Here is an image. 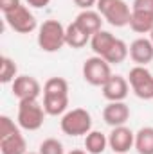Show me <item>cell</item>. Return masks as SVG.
Masks as SVG:
<instances>
[{
  "label": "cell",
  "mask_w": 153,
  "mask_h": 154,
  "mask_svg": "<svg viewBox=\"0 0 153 154\" xmlns=\"http://www.w3.org/2000/svg\"><path fill=\"white\" fill-rule=\"evenodd\" d=\"M96 7L101 13V16L112 27H126V25H130L132 9L124 0H97Z\"/></svg>",
  "instance_id": "2"
},
{
  "label": "cell",
  "mask_w": 153,
  "mask_h": 154,
  "mask_svg": "<svg viewBox=\"0 0 153 154\" xmlns=\"http://www.w3.org/2000/svg\"><path fill=\"white\" fill-rule=\"evenodd\" d=\"M115 36L112 32H108V31H99V32H96L92 38H90V47H92V50H94V54L96 56H101V57H105L106 56V52L112 48V45H114L115 41Z\"/></svg>",
  "instance_id": "16"
},
{
  "label": "cell",
  "mask_w": 153,
  "mask_h": 154,
  "mask_svg": "<svg viewBox=\"0 0 153 154\" xmlns=\"http://www.w3.org/2000/svg\"><path fill=\"white\" fill-rule=\"evenodd\" d=\"M65 29L58 20H47L40 25L38 29V45L43 52H58L63 48V45H67L65 39Z\"/></svg>",
  "instance_id": "1"
},
{
  "label": "cell",
  "mask_w": 153,
  "mask_h": 154,
  "mask_svg": "<svg viewBox=\"0 0 153 154\" xmlns=\"http://www.w3.org/2000/svg\"><path fill=\"white\" fill-rule=\"evenodd\" d=\"M69 154H88L86 151H81V149H74V151H70Z\"/></svg>",
  "instance_id": "30"
},
{
  "label": "cell",
  "mask_w": 153,
  "mask_h": 154,
  "mask_svg": "<svg viewBox=\"0 0 153 154\" xmlns=\"http://www.w3.org/2000/svg\"><path fill=\"white\" fill-rule=\"evenodd\" d=\"M4 18H5V23L15 32H20V34H29V32H33L38 27V22H36L34 14L25 5H18L16 9L5 13Z\"/></svg>",
  "instance_id": "7"
},
{
  "label": "cell",
  "mask_w": 153,
  "mask_h": 154,
  "mask_svg": "<svg viewBox=\"0 0 153 154\" xmlns=\"http://www.w3.org/2000/svg\"><path fill=\"white\" fill-rule=\"evenodd\" d=\"M16 131H20V129H18V125H16L9 116L7 115L0 116V138H5V136L13 134V133H16Z\"/></svg>",
  "instance_id": "25"
},
{
  "label": "cell",
  "mask_w": 153,
  "mask_h": 154,
  "mask_svg": "<svg viewBox=\"0 0 153 154\" xmlns=\"http://www.w3.org/2000/svg\"><path fill=\"white\" fill-rule=\"evenodd\" d=\"M74 4L85 11V9H92V7L97 4V0H74Z\"/></svg>",
  "instance_id": "28"
},
{
  "label": "cell",
  "mask_w": 153,
  "mask_h": 154,
  "mask_svg": "<svg viewBox=\"0 0 153 154\" xmlns=\"http://www.w3.org/2000/svg\"><path fill=\"white\" fill-rule=\"evenodd\" d=\"M41 93L38 79L33 75H18L13 81V95L18 100H27V99H38Z\"/></svg>",
  "instance_id": "10"
},
{
  "label": "cell",
  "mask_w": 153,
  "mask_h": 154,
  "mask_svg": "<svg viewBox=\"0 0 153 154\" xmlns=\"http://www.w3.org/2000/svg\"><path fill=\"white\" fill-rule=\"evenodd\" d=\"M108 147V138L101 131H90L85 136V149L88 154H103Z\"/></svg>",
  "instance_id": "18"
},
{
  "label": "cell",
  "mask_w": 153,
  "mask_h": 154,
  "mask_svg": "<svg viewBox=\"0 0 153 154\" xmlns=\"http://www.w3.org/2000/svg\"><path fill=\"white\" fill-rule=\"evenodd\" d=\"M130 56V47L122 41V39H115L114 45H112V48L106 52V56L103 57V59H106L110 65H119V63H122L126 57Z\"/></svg>",
  "instance_id": "21"
},
{
  "label": "cell",
  "mask_w": 153,
  "mask_h": 154,
  "mask_svg": "<svg viewBox=\"0 0 153 154\" xmlns=\"http://www.w3.org/2000/svg\"><path fill=\"white\" fill-rule=\"evenodd\" d=\"M130 118V108L124 102H108L103 109V120L110 127L124 125Z\"/></svg>",
  "instance_id": "12"
},
{
  "label": "cell",
  "mask_w": 153,
  "mask_h": 154,
  "mask_svg": "<svg viewBox=\"0 0 153 154\" xmlns=\"http://www.w3.org/2000/svg\"><path fill=\"white\" fill-rule=\"evenodd\" d=\"M132 11L153 16V0H133V4H132Z\"/></svg>",
  "instance_id": "26"
},
{
  "label": "cell",
  "mask_w": 153,
  "mask_h": 154,
  "mask_svg": "<svg viewBox=\"0 0 153 154\" xmlns=\"http://www.w3.org/2000/svg\"><path fill=\"white\" fill-rule=\"evenodd\" d=\"M90 34H86L76 22H72L70 25H67L65 29V39H67V45L72 47V48H83L86 43H90Z\"/></svg>",
  "instance_id": "17"
},
{
  "label": "cell",
  "mask_w": 153,
  "mask_h": 154,
  "mask_svg": "<svg viewBox=\"0 0 153 154\" xmlns=\"http://www.w3.org/2000/svg\"><path fill=\"white\" fill-rule=\"evenodd\" d=\"M103 90V97L108 100V102H122L126 97H128V91H130V82L128 79L122 75H114L101 86Z\"/></svg>",
  "instance_id": "9"
},
{
  "label": "cell",
  "mask_w": 153,
  "mask_h": 154,
  "mask_svg": "<svg viewBox=\"0 0 153 154\" xmlns=\"http://www.w3.org/2000/svg\"><path fill=\"white\" fill-rule=\"evenodd\" d=\"M130 57L139 66H146L153 61V43L148 38H137L130 45Z\"/></svg>",
  "instance_id": "11"
},
{
  "label": "cell",
  "mask_w": 153,
  "mask_h": 154,
  "mask_svg": "<svg viewBox=\"0 0 153 154\" xmlns=\"http://www.w3.org/2000/svg\"><path fill=\"white\" fill-rule=\"evenodd\" d=\"M60 127L67 136H86L92 131V116L83 108H74L61 116Z\"/></svg>",
  "instance_id": "3"
},
{
  "label": "cell",
  "mask_w": 153,
  "mask_h": 154,
  "mask_svg": "<svg viewBox=\"0 0 153 154\" xmlns=\"http://www.w3.org/2000/svg\"><path fill=\"white\" fill-rule=\"evenodd\" d=\"M76 22L77 25L90 36H94L96 32L101 31V25H103V16L99 11H94V9H85L81 11L79 14L76 16Z\"/></svg>",
  "instance_id": "13"
},
{
  "label": "cell",
  "mask_w": 153,
  "mask_h": 154,
  "mask_svg": "<svg viewBox=\"0 0 153 154\" xmlns=\"http://www.w3.org/2000/svg\"><path fill=\"white\" fill-rule=\"evenodd\" d=\"M130 29H132L133 32H139V34H150V32H151V29H153V16L132 11Z\"/></svg>",
  "instance_id": "20"
},
{
  "label": "cell",
  "mask_w": 153,
  "mask_h": 154,
  "mask_svg": "<svg viewBox=\"0 0 153 154\" xmlns=\"http://www.w3.org/2000/svg\"><path fill=\"white\" fill-rule=\"evenodd\" d=\"M150 39H151V43H153V29H151V32H150Z\"/></svg>",
  "instance_id": "31"
},
{
  "label": "cell",
  "mask_w": 153,
  "mask_h": 154,
  "mask_svg": "<svg viewBox=\"0 0 153 154\" xmlns=\"http://www.w3.org/2000/svg\"><path fill=\"white\" fill-rule=\"evenodd\" d=\"M40 154H65L63 143L56 138H47L40 143Z\"/></svg>",
  "instance_id": "24"
},
{
  "label": "cell",
  "mask_w": 153,
  "mask_h": 154,
  "mask_svg": "<svg viewBox=\"0 0 153 154\" xmlns=\"http://www.w3.org/2000/svg\"><path fill=\"white\" fill-rule=\"evenodd\" d=\"M16 72H18L16 63H15L11 57L2 56V59H0V81H2L4 84L13 82V81L18 77V75H16Z\"/></svg>",
  "instance_id": "23"
},
{
  "label": "cell",
  "mask_w": 153,
  "mask_h": 154,
  "mask_svg": "<svg viewBox=\"0 0 153 154\" xmlns=\"http://www.w3.org/2000/svg\"><path fill=\"white\" fill-rule=\"evenodd\" d=\"M43 95H69V82L63 77H50L43 84Z\"/></svg>",
  "instance_id": "22"
},
{
  "label": "cell",
  "mask_w": 153,
  "mask_h": 154,
  "mask_svg": "<svg viewBox=\"0 0 153 154\" xmlns=\"http://www.w3.org/2000/svg\"><path fill=\"white\" fill-rule=\"evenodd\" d=\"M112 77V65L101 56H92L83 63V79L90 86H103Z\"/></svg>",
  "instance_id": "5"
},
{
  "label": "cell",
  "mask_w": 153,
  "mask_h": 154,
  "mask_svg": "<svg viewBox=\"0 0 153 154\" xmlns=\"http://www.w3.org/2000/svg\"><path fill=\"white\" fill-rule=\"evenodd\" d=\"M135 149L139 154H153V127L146 125L135 133Z\"/></svg>",
  "instance_id": "19"
},
{
  "label": "cell",
  "mask_w": 153,
  "mask_h": 154,
  "mask_svg": "<svg viewBox=\"0 0 153 154\" xmlns=\"http://www.w3.org/2000/svg\"><path fill=\"white\" fill-rule=\"evenodd\" d=\"M18 125L25 131H38L43 125L45 109L38 102V99H27V100H18Z\"/></svg>",
  "instance_id": "4"
},
{
  "label": "cell",
  "mask_w": 153,
  "mask_h": 154,
  "mask_svg": "<svg viewBox=\"0 0 153 154\" xmlns=\"http://www.w3.org/2000/svg\"><path fill=\"white\" fill-rule=\"evenodd\" d=\"M67 108H69V95H43V109L47 115H65Z\"/></svg>",
  "instance_id": "15"
},
{
  "label": "cell",
  "mask_w": 153,
  "mask_h": 154,
  "mask_svg": "<svg viewBox=\"0 0 153 154\" xmlns=\"http://www.w3.org/2000/svg\"><path fill=\"white\" fill-rule=\"evenodd\" d=\"M0 152L2 154H27V143L20 131L0 138Z\"/></svg>",
  "instance_id": "14"
},
{
  "label": "cell",
  "mask_w": 153,
  "mask_h": 154,
  "mask_svg": "<svg viewBox=\"0 0 153 154\" xmlns=\"http://www.w3.org/2000/svg\"><path fill=\"white\" fill-rule=\"evenodd\" d=\"M18 5H22L20 0H0V9H2L4 14L9 13V11H13V9H16Z\"/></svg>",
  "instance_id": "27"
},
{
  "label": "cell",
  "mask_w": 153,
  "mask_h": 154,
  "mask_svg": "<svg viewBox=\"0 0 153 154\" xmlns=\"http://www.w3.org/2000/svg\"><path fill=\"white\" fill-rule=\"evenodd\" d=\"M128 82L133 90V93L142 100L153 99V74L146 66H133L128 74Z\"/></svg>",
  "instance_id": "6"
},
{
  "label": "cell",
  "mask_w": 153,
  "mask_h": 154,
  "mask_svg": "<svg viewBox=\"0 0 153 154\" xmlns=\"http://www.w3.org/2000/svg\"><path fill=\"white\" fill-rule=\"evenodd\" d=\"M27 154H40V152H27Z\"/></svg>",
  "instance_id": "32"
},
{
  "label": "cell",
  "mask_w": 153,
  "mask_h": 154,
  "mask_svg": "<svg viewBox=\"0 0 153 154\" xmlns=\"http://www.w3.org/2000/svg\"><path fill=\"white\" fill-rule=\"evenodd\" d=\"M133 145H135V133L130 127L126 125L112 127V133L108 134V147L115 154H128Z\"/></svg>",
  "instance_id": "8"
},
{
  "label": "cell",
  "mask_w": 153,
  "mask_h": 154,
  "mask_svg": "<svg viewBox=\"0 0 153 154\" xmlns=\"http://www.w3.org/2000/svg\"><path fill=\"white\" fill-rule=\"evenodd\" d=\"M31 7H36V9H40V7H45V5H49V2L50 0H25Z\"/></svg>",
  "instance_id": "29"
}]
</instances>
